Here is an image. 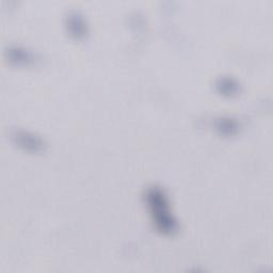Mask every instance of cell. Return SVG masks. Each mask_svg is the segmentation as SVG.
Listing matches in <instances>:
<instances>
[{"mask_svg": "<svg viewBox=\"0 0 273 273\" xmlns=\"http://www.w3.org/2000/svg\"><path fill=\"white\" fill-rule=\"evenodd\" d=\"M148 202L153 214L157 227L163 233H173L176 229V222L170 215L166 196L159 188H150L147 194Z\"/></svg>", "mask_w": 273, "mask_h": 273, "instance_id": "cell-1", "label": "cell"}, {"mask_svg": "<svg viewBox=\"0 0 273 273\" xmlns=\"http://www.w3.org/2000/svg\"><path fill=\"white\" fill-rule=\"evenodd\" d=\"M14 138L18 144L23 145V147L27 149L36 151L43 148V143H42V141L39 138H36L32 135H29L27 132L18 131L14 135Z\"/></svg>", "mask_w": 273, "mask_h": 273, "instance_id": "cell-2", "label": "cell"}, {"mask_svg": "<svg viewBox=\"0 0 273 273\" xmlns=\"http://www.w3.org/2000/svg\"><path fill=\"white\" fill-rule=\"evenodd\" d=\"M9 58L16 62H28L31 60V57L28 52L25 50H22L20 48H13V50H9L8 51Z\"/></svg>", "mask_w": 273, "mask_h": 273, "instance_id": "cell-3", "label": "cell"}, {"mask_svg": "<svg viewBox=\"0 0 273 273\" xmlns=\"http://www.w3.org/2000/svg\"><path fill=\"white\" fill-rule=\"evenodd\" d=\"M219 87L222 92H224V93H234L236 89H237V84L234 83L232 80L226 79V80L221 81Z\"/></svg>", "mask_w": 273, "mask_h": 273, "instance_id": "cell-4", "label": "cell"}]
</instances>
